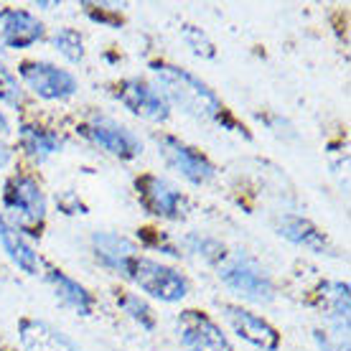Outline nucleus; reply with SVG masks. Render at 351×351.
<instances>
[{"instance_id":"obj_21","label":"nucleus","mask_w":351,"mask_h":351,"mask_svg":"<svg viewBox=\"0 0 351 351\" xmlns=\"http://www.w3.org/2000/svg\"><path fill=\"white\" fill-rule=\"evenodd\" d=\"M51 41L53 49L62 53L66 62L80 64L84 59V38H82L80 31H74V28H56Z\"/></svg>"},{"instance_id":"obj_12","label":"nucleus","mask_w":351,"mask_h":351,"mask_svg":"<svg viewBox=\"0 0 351 351\" xmlns=\"http://www.w3.org/2000/svg\"><path fill=\"white\" fill-rule=\"evenodd\" d=\"M89 245H92V252H95L97 263L107 267V270L117 272L130 280V270L135 260L141 257L138 252V245L132 239L117 234V232H95L89 237Z\"/></svg>"},{"instance_id":"obj_17","label":"nucleus","mask_w":351,"mask_h":351,"mask_svg":"<svg viewBox=\"0 0 351 351\" xmlns=\"http://www.w3.org/2000/svg\"><path fill=\"white\" fill-rule=\"evenodd\" d=\"M278 234L285 237L288 242L298 247H306L316 255H334V247L326 239V234L306 217H298V214H282L278 219Z\"/></svg>"},{"instance_id":"obj_15","label":"nucleus","mask_w":351,"mask_h":351,"mask_svg":"<svg viewBox=\"0 0 351 351\" xmlns=\"http://www.w3.org/2000/svg\"><path fill=\"white\" fill-rule=\"evenodd\" d=\"M46 282H49V288H51L53 298L59 300L64 308H69L77 316H84V318L95 313V295H92L80 280H74V278L66 275L64 270L49 267Z\"/></svg>"},{"instance_id":"obj_9","label":"nucleus","mask_w":351,"mask_h":351,"mask_svg":"<svg viewBox=\"0 0 351 351\" xmlns=\"http://www.w3.org/2000/svg\"><path fill=\"white\" fill-rule=\"evenodd\" d=\"M138 199L150 214H156L160 219L181 221L189 214V199L181 193L171 181L160 178V176H141L138 178Z\"/></svg>"},{"instance_id":"obj_5","label":"nucleus","mask_w":351,"mask_h":351,"mask_svg":"<svg viewBox=\"0 0 351 351\" xmlns=\"http://www.w3.org/2000/svg\"><path fill=\"white\" fill-rule=\"evenodd\" d=\"M156 143H158V153L160 158L166 160L168 168H173L176 173L186 178L189 184L193 186H204L214 181L217 176V166L211 163L202 150L191 148L189 143L178 141L176 135H168V132H160L156 135Z\"/></svg>"},{"instance_id":"obj_19","label":"nucleus","mask_w":351,"mask_h":351,"mask_svg":"<svg viewBox=\"0 0 351 351\" xmlns=\"http://www.w3.org/2000/svg\"><path fill=\"white\" fill-rule=\"evenodd\" d=\"M18 141H21V148L26 150V156H31L38 163L56 156L64 148V138L59 132L46 130V128H34V125H23L18 132Z\"/></svg>"},{"instance_id":"obj_3","label":"nucleus","mask_w":351,"mask_h":351,"mask_svg":"<svg viewBox=\"0 0 351 351\" xmlns=\"http://www.w3.org/2000/svg\"><path fill=\"white\" fill-rule=\"evenodd\" d=\"M219 280L237 295L252 303H270L275 298V285L263 265L245 252H227L219 265Z\"/></svg>"},{"instance_id":"obj_24","label":"nucleus","mask_w":351,"mask_h":351,"mask_svg":"<svg viewBox=\"0 0 351 351\" xmlns=\"http://www.w3.org/2000/svg\"><path fill=\"white\" fill-rule=\"evenodd\" d=\"M181 38H184V44L189 46L199 59H214V56H217V49L211 44V38L204 34L202 28L184 26L181 28Z\"/></svg>"},{"instance_id":"obj_8","label":"nucleus","mask_w":351,"mask_h":351,"mask_svg":"<svg viewBox=\"0 0 351 351\" xmlns=\"http://www.w3.org/2000/svg\"><path fill=\"white\" fill-rule=\"evenodd\" d=\"M21 80L28 89L41 99H71L80 89V82L69 69H62L51 62H23L21 64Z\"/></svg>"},{"instance_id":"obj_26","label":"nucleus","mask_w":351,"mask_h":351,"mask_svg":"<svg viewBox=\"0 0 351 351\" xmlns=\"http://www.w3.org/2000/svg\"><path fill=\"white\" fill-rule=\"evenodd\" d=\"M8 148H5V145H3V143H0V171H3V168L8 166Z\"/></svg>"},{"instance_id":"obj_1","label":"nucleus","mask_w":351,"mask_h":351,"mask_svg":"<svg viewBox=\"0 0 351 351\" xmlns=\"http://www.w3.org/2000/svg\"><path fill=\"white\" fill-rule=\"evenodd\" d=\"M150 71L156 77V87L166 95L168 105H176L181 112L204 123H219L227 114L219 95L189 69H181L168 62H153Z\"/></svg>"},{"instance_id":"obj_23","label":"nucleus","mask_w":351,"mask_h":351,"mask_svg":"<svg viewBox=\"0 0 351 351\" xmlns=\"http://www.w3.org/2000/svg\"><path fill=\"white\" fill-rule=\"evenodd\" d=\"M0 102L8 107H21L23 102V89H21V82L13 71L5 66V64L0 62Z\"/></svg>"},{"instance_id":"obj_13","label":"nucleus","mask_w":351,"mask_h":351,"mask_svg":"<svg viewBox=\"0 0 351 351\" xmlns=\"http://www.w3.org/2000/svg\"><path fill=\"white\" fill-rule=\"evenodd\" d=\"M44 38V23L23 8L0 10V44L8 49H28Z\"/></svg>"},{"instance_id":"obj_10","label":"nucleus","mask_w":351,"mask_h":351,"mask_svg":"<svg viewBox=\"0 0 351 351\" xmlns=\"http://www.w3.org/2000/svg\"><path fill=\"white\" fill-rule=\"evenodd\" d=\"M178 339L186 351H234L221 326L204 311H184L178 316Z\"/></svg>"},{"instance_id":"obj_16","label":"nucleus","mask_w":351,"mask_h":351,"mask_svg":"<svg viewBox=\"0 0 351 351\" xmlns=\"http://www.w3.org/2000/svg\"><path fill=\"white\" fill-rule=\"evenodd\" d=\"M0 247L8 255V260L26 275H38L41 272V257L26 237V232L13 227L5 217H0Z\"/></svg>"},{"instance_id":"obj_2","label":"nucleus","mask_w":351,"mask_h":351,"mask_svg":"<svg viewBox=\"0 0 351 351\" xmlns=\"http://www.w3.org/2000/svg\"><path fill=\"white\" fill-rule=\"evenodd\" d=\"M3 209H5V219L13 227L38 234L46 219V196L34 176H10L3 189Z\"/></svg>"},{"instance_id":"obj_22","label":"nucleus","mask_w":351,"mask_h":351,"mask_svg":"<svg viewBox=\"0 0 351 351\" xmlns=\"http://www.w3.org/2000/svg\"><path fill=\"white\" fill-rule=\"evenodd\" d=\"M184 247L189 250V252H193V255H199L202 260L214 263V265H219L221 260H224V255H227V252H224V245H221L219 239L206 237V234H202V232L186 234Z\"/></svg>"},{"instance_id":"obj_4","label":"nucleus","mask_w":351,"mask_h":351,"mask_svg":"<svg viewBox=\"0 0 351 351\" xmlns=\"http://www.w3.org/2000/svg\"><path fill=\"white\" fill-rule=\"evenodd\" d=\"M130 280L138 288L150 295V298L160 300V303H178L189 295V278L184 272H178L171 265H163L153 257H138L130 270Z\"/></svg>"},{"instance_id":"obj_14","label":"nucleus","mask_w":351,"mask_h":351,"mask_svg":"<svg viewBox=\"0 0 351 351\" xmlns=\"http://www.w3.org/2000/svg\"><path fill=\"white\" fill-rule=\"evenodd\" d=\"M18 339L23 351H82L74 339L41 318H21Z\"/></svg>"},{"instance_id":"obj_27","label":"nucleus","mask_w":351,"mask_h":351,"mask_svg":"<svg viewBox=\"0 0 351 351\" xmlns=\"http://www.w3.org/2000/svg\"><path fill=\"white\" fill-rule=\"evenodd\" d=\"M10 132V123H8V117L0 112V135H8Z\"/></svg>"},{"instance_id":"obj_6","label":"nucleus","mask_w":351,"mask_h":351,"mask_svg":"<svg viewBox=\"0 0 351 351\" xmlns=\"http://www.w3.org/2000/svg\"><path fill=\"white\" fill-rule=\"evenodd\" d=\"M114 99L123 107H128L132 114H138L148 123H166L171 117V105L166 95L153 82L143 77H128L120 80L112 89Z\"/></svg>"},{"instance_id":"obj_7","label":"nucleus","mask_w":351,"mask_h":351,"mask_svg":"<svg viewBox=\"0 0 351 351\" xmlns=\"http://www.w3.org/2000/svg\"><path fill=\"white\" fill-rule=\"evenodd\" d=\"M84 135L99 150L110 153L112 158L135 160L143 156V141L123 123H117L107 114H92L84 123Z\"/></svg>"},{"instance_id":"obj_25","label":"nucleus","mask_w":351,"mask_h":351,"mask_svg":"<svg viewBox=\"0 0 351 351\" xmlns=\"http://www.w3.org/2000/svg\"><path fill=\"white\" fill-rule=\"evenodd\" d=\"M318 349L321 351H349V334L339 331H316L313 334Z\"/></svg>"},{"instance_id":"obj_20","label":"nucleus","mask_w":351,"mask_h":351,"mask_svg":"<svg viewBox=\"0 0 351 351\" xmlns=\"http://www.w3.org/2000/svg\"><path fill=\"white\" fill-rule=\"evenodd\" d=\"M114 300H117V308L123 311L125 316L130 318V321H135L141 328H145V331H153V328H156V313H153V308H150L138 293L120 290Z\"/></svg>"},{"instance_id":"obj_18","label":"nucleus","mask_w":351,"mask_h":351,"mask_svg":"<svg viewBox=\"0 0 351 351\" xmlns=\"http://www.w3.org/2000/svg\"><path fill=\"white\" fill-rule=\"evenodd\" d=\"M318 303L326 318L334 324V331L349 334V285L339 280H328L318 290Z\"/></svg>"},{"instance_id":"obj_11","label":"nucleus","mask_w":351,"mask_h":351,"mask_svg":"<svg viewBox=\"0 0 351 351\" xmlns=\"http://www.w3.org/2000/svg\"><path fill=\"white\" fill-rule=\"evenodd\" d=\"M221 313L227 318V324L232 326V331L242 339V341L252 343L263 351H278L280 349V334L278 328L265 321L263 316H257L252 311H247L242 306H232V303H221Z\"/></svg>"}]
</instances>
